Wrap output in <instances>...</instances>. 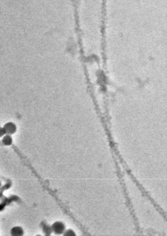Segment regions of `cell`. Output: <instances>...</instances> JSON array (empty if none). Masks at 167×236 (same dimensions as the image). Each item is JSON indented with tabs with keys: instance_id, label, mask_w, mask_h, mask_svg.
Masks as SVG:
<instances>
[{
	"instance_id": "obj_3",
	"label": "cell",
	"mask_w": 167,
	"mask_h": 236,
	"mask_svg": "<svg viewBox=\"0 0 167 236\" xmlns=\"http://www.w3.org/2000/svg\"><path fill=\"white\" fill-rule=\"evenodd\" d=\"M42 229L43 232L45 235H51V234L53 232L51 226H49L46 224H44V225H43Z\"/></svg>"
},
{
	"instance_id": "obj_1",
	"label": "cell",
	"mask_w": 167,
	"mask_h": 236,
	"mask_svg": "<svg viewBox=\"0 0 167 236\" xmlns=\"http://www.w3.org/2000/svg\"><path fill=\"white\" fill-rule=\"evenodd\" d=\"M53 233L56 235H61L65 231V225L60 221H56L51 225Z\"/></svg>"
},
{
	"instance_id": "obj_2",
	"label": "cell",
	"mask_w": 167,
	"mask_h": 236,
	"mask_svg": "<svg viewBox=\"0 0 167 236\" xmlns=\"http://www.w3.org/2000/svg\"><path fill=\"white\" fill-rule=\"evenodd\" d=\"M11 234L13 236H23L24 234V229L21 226H14L11 229Z\"/></svg>"
},
{
	"instance_id": "obj_4",
	"label": "cell",
	"mask_w": 167,
	"mask_h": 236,
	"mask_svg": "<svg viewBox=\"0 0 167 236\" xmlns=\"http://www.w3.org/2000/svg\"><path fill=\"white\" fill-rule=\"evenodd\" d=\"M19 197L18 196H17L16 195H12L9 198L7 199V202H16L17 201L19 200Z\"/></svg>"
},
{
	"instance_id": "obj_5",
	"label": "cell",
	"mask_w": 167,
	"mask_h": 236,
	"mask_svg": "<svg viewBox=\"0 0 167 236\" xmlns=\"http://www.w3.org/2000/svg\"><path fill=\"white\" fill-rule=\"evenodd\" d=\"M64 236H74L76 235L74 232L72 230H68L66 231H64L63 233Z\"/></svg>"
}]
</instances>
